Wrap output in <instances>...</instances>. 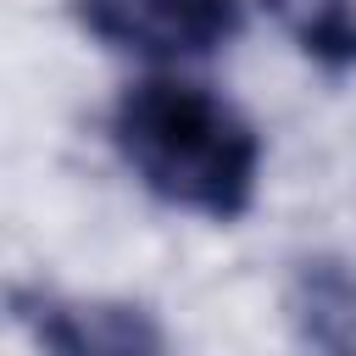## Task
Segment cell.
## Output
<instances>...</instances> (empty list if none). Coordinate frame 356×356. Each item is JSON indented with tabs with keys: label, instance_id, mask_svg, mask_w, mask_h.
I'll list each match as a JSON object with an SVG mask.
<instances>
[{
	"label": "cell",
	"instance_id": "cell-4",
	"mask_svg": "<svg viewBox=\"0 0 356 356\" xmlns=\"http://www.w3.org/2000/svg\"><path fill=\"white\" fill-rule=\"evenodd\" d=\"M284 317L295 356H356V261L345 256H300L289 267Z\"/></svg>",
	"mask_w": 356,
	"mask_h": 356
},
{
	"label": "cell",
	"instance_id": "cell-3",
	"mask_svg": "<svg viewBox=\"0 0 356 356\" xmlns=\"http://www.w3.org/2000/svg\"><path fill=\"white\" fill-rule=\"evenodd\" d=\"M17 323L39 356H167L156 312L117 295L17 289Z\"/></svg>",
	"mask_w": 356,
	"mask_h": 356
},
{
	"label": "cell",
	"instance_id": "cell-1",
	"mask_svg": "<svg viewBox=\"0 0 356 356\" xmlns=\"http://www.w3.org/2000/svg\"><path fill=\"white\" fill-rule=\"evenodd\" d=\"M111 145L128 172L167 206L234 222L256 206L261 134L250 117L195 78H139L111 106Z\"/></svg>",
	"mask_w": 356,
	"mask_h": 356
},
{
	"label": "cell",
	"instance_id": "cell-2",
	"mask_svg": "<svg viewBox=\"0 0 356 356\" xmlns=\"http://www.w3.org/2000/svg\"><path fill=\"white\" fill-rule=\"evenodd\" d=\"M83 33L145 61H195L245 28V0H72Z\"/></svg>",
	"mask_w": 356,
	"mask_h": 356
},
{
	"label": "cell",
	"instance_id": "cell-5",
	"mask_svg": "<svg viewBox=\"0 0 356 356\" xmlns=\"http://www.w3.org/2000/svg\"><path fill=\"white\" fill-rule=\"evenodd\" d=\"M267 11L317 67L328 72L356 67V0H267Z\"/></svg>",
	"mask_w": 356,
	"mask_h": 356
}]
</instances>
